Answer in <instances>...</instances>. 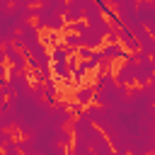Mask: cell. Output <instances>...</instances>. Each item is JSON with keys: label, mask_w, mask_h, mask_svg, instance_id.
Here are the masks:
<instances>
[{"label": "cell", "mask_w": 155, "mask_h": 155, "mask_svg": "<svg viewBox=\"0 0 155 155\" xmlns=\"http://www.w3.org/2000/svg\"><path fill=\"white\" fill-rule=\"evenodd\" d=\"M31 19H34V27L36 29H48V31H61L63 27H65V22H63V17L61 15H56V12H51L48 7H34V12H31Z\"/></svg>", "instance_id": "6da1fadb"}, {"label": "cell", "mask_w": 155, "mask_h": 155, "mask_svg": "<svg viewBox=\"0 0 155 155\" xmlns=\"http://www.w3.org/2000/svg\"><path fill=\"white\" fill-rule=\"evenodd\" d=\"M136 17L150 34H155V0H138L136 2Z\"/></svg>", "instance_id": "7a4b0ae2"}, {"label": "cell", "mask_w": 155, "mask_h": 155, "mask_svg": "<svg viewBox=\"0 0 155 155\" xmlns=\"http://www.w3.org/2000/svg\"><path fill=\"white\" fill-rule=\"evenodd\" d=\"M114 82L124 87H136V63L126 61L124 65H119V70L114 73Z\"/></svg>", "instance_id": "3957f363"}, {"label": "cell", "mask_w": 155, "mask_h": 155, "mask_svg": "<svg viewBox=\"0 0 155 155\" xmlns=\"http://www.w3.org/2000/svg\"><path fill=\"white\" fill-rule=\"evenodd\" d=\"M153 70H155V63L153 58H143L136 63V87H143L148 82H153Z\"/></svg>", "instance_id": "277c9868"}, {"label": "cell", "mask_w": 155, "mask_h": 155, "mask_svg": "<svg viewBox=\"0 0 155 155\" xmlns=\"http://www.w3.org/2000/svg\"><path fill=\"white\" fill-rule=\"evenodd\" d=\"M97 51H99V56H102L104 61H109V63H114L116 58H126V56H128V51H126L121 44H102Z\"/></svg>", "instance_id": "5b68a950"}, {"label": "cell", "mask_w": 155, "mask_h": 155, "mask_svg": "<svg viewBox=\"0 0 155 155\" xmlns=\"http://www.w3.org/2000/svg\"><path fill=\"white\" fill-rule=\"evenodd\" d=\"M2 51H5V58L10 61V65H15L19 70H27V56L19 48H15L12 44H2Z\"/></svg>", "instance_id": "8992f818"}, {"label": "cell", "mask_w": 155, "mask_h": 155, "mask_svg": "<svg viewBox=\"0 0 155 155\" xmlns=\"http://www.w3.org/2000/svg\"><path fill=\"white\" fill-rule=\"evenodd\" d=\"M119 44L128 51V53H133V51H138V41H136V36L131 34V31H126L124 27H119Z\"/></svg>", "instance_id": "52a82bcc"}, {"label": "cell", "mask_w": 155, "mask_h": 155, "mask_svg": "<svg viewBox=\"0 0 155 155\" xmlns=\"http://www.w3.org/2000/svg\"><path fill=\"white\" fill-rule=\"evenodd\" d=\"M53 140L58 143V145H63V148H70L73 145V133H70V128L68 126H63V128H53Z\"/></svg>", "instance_id": "ba28073f"}, {"label": "cell", "mask_w": 155, "mask_h": 155, "mask_svg": "<svg viewBox=\"0 0 155 155\" xmlns=\"http://www.w3.org/2000/svg\"><path fill=\"white\" fill-rule=\"evenodd\" d=\"M92 99H94V90H92V87H80V90H75V102H78L80 107H90Z\"/></svg>", "instance_id": "9c48e42d"}, {"label": "cell", "mask_w": 155, "mask_h": 155, "mask_svg": "<svg viewBox=\"0 0 155 155\" xmlns=\"http://www.w3.org/2000/svg\"><path fill=\"white\" fill-rule=\"evenodd\" d=\"M41 2V7H48L51 12H56V15H61L63 17V12H65V0H39Z\"/></svg>", "instance_id": "30bf717a"}, {"label": "cell", "mask_w": 155, "mask_h": 155, "mask_svg": "<svg viewBox=\"0 0 155 155\" xmlns=\"http://www.w3.org/2000/svg\"><path fill=\"white\" fill-rule=\"evenodd\" d=\"M53 97H56V82L53 80H46L44 82V102L46 104H53Z\"/></svg>", "instance_id": "8fae6325"}, {"label": "cell", "mask_w": 155, "mask_h": 155, "mask_svg": "<svg viewBox=\"0 0 155 155\" xmlns=\"http://www.w3.org/2000/svg\"><path fill=\"white\" fill-rule=\"evenodd\" d=\"M68 29H70V34H78V36H80V34H85L87 22H85V19H80V22H70V24H68Z\"/></svg>", "instance_id": "7c38bea8"}, {"label": "cell", "mask_w": 155, "mask_h": 155, "mask_svg": "<svg viewBox=\"0 0 155 155\" xmlns=\"http://www.w3.org/2000/svg\"><path fill=\"white\" fill-rule=\"evenodd\" d=\"M63 41H65L63 46H68V48H80V36H78V34H70V31H68V34L63 36Z\"/></svg>", "instance_id": "4fadbf2b"}, {"label": "cell", "mask_w": 155, "mask_h": 155, "mask_svg": "<svg viewBox=\"0 0 155 155\" xmlns=\"http://www.w3.org/2000/svg\"><path fill=\"white\" fill-rule=\"evenodd\" d=\"M107 85H114V73H109V70L97 78V85L94 87H107Z\"/></svg>", "instance_id": "5bb4252c"}, {"label": "cell", "mask_w": 155, "mask_h": 155, "mask_svg": "<svg viewBox=\"0 0 155 155\" xmlns=\"http://www.w3.org/2000/svg\"><path fill=\"white\" fill-rule=\"evenodd\" d=\"M92 53H94V51H92V48H87V46L75 48V58H78V61H90V58H92Z\"/></svg>", "instance_id": "9a60e30c"}, {"label": "cell", "mask_w": 155, "mask_h": 155, "mask_svg": "<svg viewBox=\"0 0 155 155\" xmlns=\"http://www.w3.org/2000/svg\"><path fill=\"white\" fill-rule=\"evenodd\" d=\"M2 155H19V148H17V140H10L5 148H2Z\"/></svg>", "instance_id": "2e32d148"}, {"label": "cell", "mask_w": 155, "mask_h": 155, "mask_svg": "<svg viewBox=\"0 0 155 155\" xmlns=\"http://www.w3.org/2000/svg\"><path fill=\"white\" fill-rule=\"evenodd\" d=\"M10 140H15V133H12V131H0V150H2Z\"/></svg>", "instance_id": "e0dca14e"}, {"label": "cell", "mask_w": 155, "mask_h": 155, "mask_svg": "<svg viewBox=\"0 0 155 155\" xmlns=\"http://www.w3.org/2000/svg\"><path fill=\"white\" fill-rule=\"evenodd\" d=\"M140 90H143V94H145V99H150V102L155 99V85H153V82H148V85H143Z\"/></svg>", "instance_id": "ac0fdd59"}, {"label": "cell", "mask_w": 155, "mask_h": 155, "mask_svg": "<svg viewBox=\"0 0 155 155\" xmlns=\"http://www.w3.org/2000/svg\"><path fill=\"white\" fill-rule=\"evenodd\" d=\"M82 109H85V107H80V104H78V102H70V104H68V111H70V114H73V116H75V114H78V116H80V114H82Z\"/></svg>", "instance_id": "d6986e66"}, {"label": "cell", "mask_w": 155, "mask_h": 155, "mask_svg": "<svg viewBox=\"0 0 155 155\" xmlns=\"http://www.w3.org/2000/svg\"><path fill=\"white\" fill-rule=\"evenodd\" d=\"M56 41H58V36H56V31H48V36L44 39V44H48V46H58Z\"/></svg>", "instance_id": "ffe728a7"}, {"label": "cell", "mask_w": 155, "mask_h": 155, "mask_svg": "<svg viewBox=\"0 0 155 155\" xmlns=\"http://www.w3.org/2000/svg\"><path fill=\"white\" fill-rule=\"evenodd\" d=\"M5 104H7V102H5V92L0 90V107H5Z\"/></svg>", "instance_id": "44dd1931"}, {"label": "cell", "mask_w": 155, "mask_h": 155, "mask_svg": "<svg viewBox=\"0 0 155 155\" xmlns=\"http://www.w3.org/2000/svg\"><path fill=\"white\" fill-rule=\"evenodd\" d=\"M0 46H2V44H0Z\"/></svg>", "instance_id": "7402d4cb"}, {"label": "cell", "mask_w": 155, "mask_h": 155, "mask_svg": "<svg viewBox=\"0 0 155 155\" xmlns=\"http://www.w3.org/2000/svg\"><path fill=\"white\" fill-rule=\"evenodd\" d=\"M0 155H2V153H0Z\"/></svg>", "instance_id": "603a6c76"}]
</instances>
